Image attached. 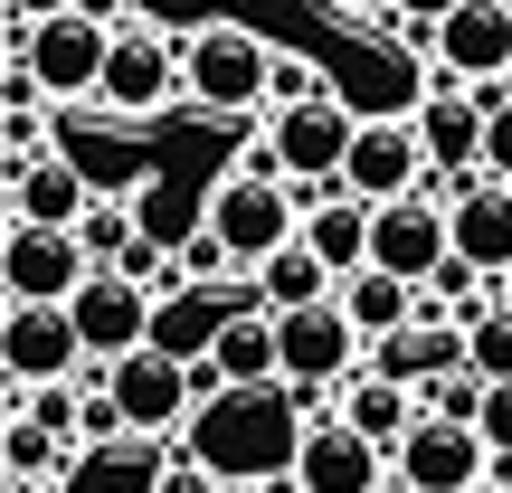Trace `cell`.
I'll return each instance as SVG.
<instances>
[{"mask_svg":"<svg viewBox=\"0 0 512 493\" xmlns=\"http://www.w3.org/2000/svg\"><path fill=\"white\" fill-rule=\"evenodd\" d=\"M105 57H114V29H95L86 10L38 19V29H19V19H10V67H29V86L48 95V105H95Z\"/></svg>","mask_w":512,"mask_h":493,"instance_id":"3957f363","label":"cell"},{"mask_svg":"<svg viewBox=\"0 0 512 493\" xmlns=\"http://www.w3.org/2000/svg\"><path fill=\"white\" fill-rule=\"evenodd\" d=\"M342 190H351L361 209H399V200H418V190H427V143H418V124H361Z\"/></svg>","mask_w":512,"mask_h":493,"instance_id":"9a60e30c","label":"cell"},{"mask_svg":"<svg viewBox=\"0 0 512 493\" xmlns=\"http://www.w3.org/2000/svg\"><path fill=\"white\" fill-rule=\"evenodd\" d=\"M95 200H105V190H95L86 162H67V152H48V162L10 171V219H19V228H57V238H76Z\"/></svg>","mask_w":512,"mask_h":493,"instance_id":"e0dca14e","label":"cell"},{"mask_svg":"<svg viewBox=\"0 0 512 493\" xmlns=\"http://www.w3.org/2000/svg\"><path fill=\"white\" fill-rule=\"evenodd\" d=\"M95 285V256H86V238H57V228H0V294L10 304H57L67 313L76 294Z\"/></svg>","mask_w":512,"mask_h":493,"instance_id":"52a82bcc","label":"cell"},{"mask_svg":"<svg viewBox=\"0 0 512 493\" xmlns=\"http://www.w3.org/2000/svg\"><path fill=\"white\" fill-rule=\"evenodd\" d=\"M152 493H228V475L209 456H152Z\"/></svg>","mask_w":512,"mask_h":493,"instance_id":"f1b7e54d","label":"cell"},{"mask_svg":"<svg viewBox=\"0 0 512 493\" xmlns=\"http://www.w3.org/2000/svg\"><path fill=\"white\" fill-rule=\"evenodd\" d=\"M484 181H503V190H512V105L484 124Z\"/></svg>","mask_w":512,"mask_h":493,"instance_id":"1f68e13d","label":"cell"},{"mask_svg":"<svg viewBox=\"0 0 512 493\" xmlns=\"http://www.w3.org/2000/svg\"><path fill=\"white\" fill-rule=\"evenodd\" d=\"M76 332H86V361L95 370H114V361H133V351L152 342V294L133 285V275H114V266H95V285L76 294Z\"/></svg>","mask_w":512,"mask_h":493,"instance_id":"5bb4252c","label":"cell"},{"mask_svg":"<svg viewBox=\"0 0 512 493\" xmlns=\"http://www.w3.org/2000/svg\"><path fill=\"white\" fill-rule=\"evenodd\" d=\"M76 370H95L76 313H57V304H10L0 313V380H10V408L38 399V389H76Z\"/></svg>","mask_w":512,"mask_h":493,"instance_id":"8992f818","label":"cell"},{"mask_svg":"<svg viewBox=\"0 0 512 493\" xmlns=\"http://www.w3.org/2000/svg\"><path fill=\"white\" fill-rule=\"evenodd\" d=\"M228 493H294V475H285V484H228Z\"/></svg>","mask_w":512,"mask_h":493,"instance_id":"d590c367","label":"cell"},{"mask_svg":"<svg viewBox=\"0 0 512 493\" xmlns=\"http://www.w3.org/2000/svg\"><path fill=\"white\" fill-rule=\"evenodd\" d=\"M484 493H512V475H494V484H484Z\"/></svg>","mask_w":512,"mask_h":493,"instance_id":"74e56055","label":"cell"},{"mask_svg":"<svg viewBox=\"0 0 512 493\" xmlns=\"http://www.w3.org/2000/svg\"><path fill=\"white\" fill-rule=\"evenodd\" d=\"M181 275H190V285H228V275H238V256H228L219 238H181Z\"/></svg>","mask_w":512,"mask_h":493,"instance_id":"f546056e","label":"cell"},{"mask_svg":"<svg viewBox=\"0 0 512 493\" xmlns=\"http://www.w3.org/2000/svg\"><path fill=\"white\" fill-rule=\"evenodd\" d=\"M351 143H361V114H351L342 95H323V105L266 114V143H256L238 171H275V181H342V171H351Z\"/></svg>","mask_w":512,"mask_h":493,"instance_id":"5b68a950","label":"cell"},{"mask_svg":"<svg viewBox=\"0 0 512 493\" xmlns=\"http://www.w3.org/2000/svg\"><path fill=\"white\" fill-rule=\"evenodd\" d=\"M171 105H190V76H181V48L162 29H114V57H105V86H95V114L105 124H162Z\"/></svg>","mask_w":512,"mask_h":493,"instance_id":"277c9868","label":"cell"},{"mask_svg":"<svg viewBox=\"0 0 512 493\" xmlns=\"http://www.w3.org/2000/svg\"><path fill=\"white\" fill-rule=\"evenodd\" d=\"M76 238H86L95 266H124V256L143 247V228H133V200H114V190H105V200L86 209V228H76Z\"/></svg>","mask_w":512,"mask_h":493,"instance_id":"4316f807","label":"cell"},{"mask_svg":"<svg viewBox=\"0 0 512 493\" xmlns=\"http://www.w3.org/2000/svg\"><path fill=\"white\" fill-rule=\"evenodd\" d=\"M446 238H456V256L475 275H512V190L503 181H465L456 190V209H446Z\"/></svg>","mask_w":512,"mask_h":493,"instance_id":"d6986e66","label":"cell"},{"mask_svg":"<svg viewBox=\"0 0 512 493\" xmlns=\"http://www.w3.org/2000/svg\"><path fill=\"white\" fill-rule=\"evenodd\" d=\"M332 418H342L351 437H370L380 456H399L408 427H418L427 408H418V389H399V380H380V370H361L351 389H332Z\"/></svg>","mask_w":512,"mask_h":493,"instance_id":"ffe728a7","label":"cell"},{"mask_svg":"<svg viewBox=\"0 0 512 493\" xmlns=\"http://www.w3.org/2000/svg\"><path fill=\"white\" fill-rule=\"evenodd\" d=\"M181 76H190V105L200 114H266L275 48L256 29H238V19H209V29L181 48Z\"/></svg>","mask_w":512,"mask_h":493,"instance_id":"7a4b0ae2","label":"cell"},{"mask_svg":"<svg viewBox=\"0 0 512 493\" xmlns=\"http://www.w3.org/2000/svg\"><path fill=\"white\" fill-rule=\"evenodd\" d=\"M332 294H342V275H332L304 238L256 266V304H266V313H313V304H332Z\"/></svg>","mask_w":512,"mask_h":493,"instance_id":"603a6c76","label":"cell"},{"mask_svg":"<svg viewBox=\"0 0 512 493\" xmlns=\"http://www.w3.org/2000/svg\"><path fill=\"white\" fill-rule=\"evenodd\" d=\"M484 399H494V380H475V370L418 389V408H427V418H446V427H484Z\"/></svg>","mask_w":512,"mask_h":493,"instance_id":"83f0119b","label":"cell"},{"mask_svg":"<svg viewBox=\"0 0 512 493\" xmlns=\"http://www.w3.org/2000/svg\"><path fill=\"white\" fill-rule=\"evenodd\" d=\"M200 238H219L238 256V275H256L266 256H285L304 238V190L275 181V171H219L200 200Z\"/></svg>","mask_w":512,"mask_h":493,"instance_id":"6da1fadb","label":"cell"},{"mask_svg":"<svg viewBox=\"0 0 512 493\" xmlns=\"http://www.w3.org/2000/svg\"><path fill=\"white\" fill-rule=\"evenodd\" d=\"M465 370H475V380H512V304H484L475 323H465Z\"/></svg>","mask_w":512,"mask_h":493,"instance_id":"d4e9b609","label":"cell"},{"mask_svg":"<svg viewBox=\"0 0 512 493\" xmlns=\"http://www.w3.org/2000/svg\"><path fill=\"white\" fill-rule=\"evenodd\" d=\"M484 446H494V475H512V380L494 389V399H484V427H475Z\"/></svg>","mask_w":512,"mask_h":493,"instance_id":"4dcf8cb0","label":"cell"},{"mask_svg":"<svg viewBox=\"0 0 512 493\" xmlns=\"http://www.w3.org/2000/svg\"><path fill=\"white\" fill-rule=\"evenodd\" d=\"M370 370H380V380H399V389H437V380H456V370H465V323L418 313L408 332H389V342L370 351Z\"/></svg>","mask_w":512,"mask_h":493,"instance_id":"ac0fdd59","label":"cell"},{"mask_svg":"<svg viewBox=\"0 0 512 493\" xmlns=\"http://www.w3.org/2000/svg\"><path fill=\"white\" fill-rule=\"evenodd\" d=\"M238 294L228 285H171V294H152V351L162 361H181V370H209L219 361V332L238 323Z\"/></svg>","mask_w":512,"mask_h":493,"instance_id":"4fadbf2b","label":"cell"},{"mask_svg":"<svg viewBox=\"0 0 512 493\" xmlns=\"http://www.w3.org/2000/svg\"><path fill=\"white\" fill-rule=\"evenodd\" d=\"M323 95H342V86H332V67H323V57H304V48H275V95H266V114L323 105Z\"/></svg>","mask_w":512,"mask_h":493,"instance_id":"484cf974","label":"cell"},{"mask_svg":"<svg viewBox=\"0 0 512 493\" xmlns=\"http://www.w3.org/2000/svg\"><path fill=\"white\" fill-rule=\"evenodd\" d=\"M503 304H512V275H503Z\"/></svg>","mask_w":512,"mask_h":493,"instance_id":"ab89813d","label":"cell"},{"mask_svg":"<svg viewBox=\"0 0 512 493\" xmlns=\"http://www.w3.org/2000/svg\"><path fill=\"white\" fill-rule=\"evenodd\" d=\"M285 475H294V493H380L389 484V456L370 437H351V427L323 408V418H304V446H294Z\"/></svg>","mask_w":512,"mask_h":493,"instance_id":"7c38bea8","label":"cell"},{"mask_svg":"<svg viewBox=\"0 0 512 493\" xmlns=\"http://www.w3.org/2000/svg\"><path fill=\"white\" fill-rule=\"evenodd\" d=\"M76 10V0H10V19H19V29H38V19H67Z\"/></svg>","mask_w":512,"mask_h":493,"instance_id":"836d02e7","label":"cell"},{"mask_svg":"<svg viewBox=\"0 0 512 493\" xmlns=\"http://www.w3.org/2000/svg\"><path fill=\"white\" fill-rule=\"evenodd\" d=\"M10 493H57V484H10Z\"/></svg>","mask_w":512,"mask_h":493,"instance_id":"8d00e7d4","label":"cell"},{"mask_svg":"<svg viewBox=\"0 0 512 493\" xmlns=\"http://www.w3.org/2000/svg\"><path fill=\"white\" fill-rule=\"evenodd\" d=\"M342 313H351V323H361V342L380 351L389 332H408V323H418V313H427V285H399V275L361 266V275H351V285H342Z\"/></svg>","mask_w":512,"mask_h":493,"instance_id":"7402d4cb","label":"cell"},{"mask_svg":"<svg viewBox=\"0 0 512 493\" xmlns=\"http://www.w3.org/2000/svg\"><path fill=\"white\" fill-rule=\"evenodd\" d=\"M105 399L124 408V437H171V427L200 408V370H181V361H162V351H133V361H114L105 370Z\"/></svg>","mask_w":512,"mask_h":493,"instance_id":"ba28073f","label":"cell"},{"mask_svg":"<svg viewBox=\"0 0 512 493\" xmlns=\"http://www.w3.org/2000/svg\"><path fill=\"white\" fill-rule=\"evenodd\" d=\"M209 370H219V380L238 389V399L275 389V380H285V332H275V313H266V304H247L238 323L219 332V361H209Z\"/></svg>","mask_w":512,"mask_h":493,"instance_id":"44dd1931","label":"cell"},{"mask_svg":"<svg viewBox=\"0 0 512 493\" xmlns=\"http://www.w3.org/2000/svg\"><path fill=\"white\" fill-rule=\"evenodd\" d=\"M446 256H456V238H446V209L427 200V190L370 219V266H380V275H399V285H437V266H446Z\"/></svg>","mask_w":512,"mask_h":493,"instance_id":"2e32d148","label":"cell"},{"mask_svg":"<svg viewBox=\"0 0 512 493\" xmlns=\"http://www.w3.org/2000/svg\"><path fill=\"white\" fill-rule=\"evenodd\" d=\"M437 76H456L465 95L512 86V10L503 0H465L456 19H437Z\"/></svg>","mask_w":512,"mask_h":493,"instance_id":"30bf717a","label":"cell"},{"mask_svg":"<svg viewBox=\"0 0 512 493\" xmlns=\"http://www.w3.org/2000/svg\"><path fill=\"white\" fill-rule=\"evenodd\" d=\"M389 475H399L408 493H484V484H494V446H484L475 427L418 418V427H408V446L389 456Z\"/></svg>","mask_w":512,"mask_h":493,"instance_id":"9c48e42d","label":"cell"},{"mask_svg":"<svg viewBox=\"0 0 512 493\" xmlns=\"http://www.w3.org/2000/svg\"><path fill=\"white\" fill-rule=\"evenodd\" d=\"M76 10H86V19H95V29H133V19H124V10H133V0H76Z\"/></svg>","mask_w":512,"mask_h":493,"instance_id":"e575fe53","label":"cell"},{"mask_svg":"<svg viewBox=\"0 0 512 493\" xmlns=\"http://www.w3.org/2000/svg\"><path fill=\"white\" fill-rule=\"evenodd\" d=\"M0 475L10 484H67L76 475V446L57 427H38L29 408H10V437H0Z\"/></svg>","mask_w":512,"mask_h":493,"instance_id":"cb8c5ba5","label":"cell"},{"mask_svg":"<svg viewBox=\"0 0 512 493\" xmlns=\"http://www.w3.org/2000/svg\"><path fill=\"white\" fill-rule=\"evenodd\" d=\"M408 124H418L427 171H437V181H484V124H494V114H484L475 95L456 86V76H437V67H427V105L408 114Z\"/></svg>","mask_w":512,"mask_h":493,"instance_id":"8fae6325","label":"cell"},{"mask_svg":"<svg viewBox=\"0 0 512 493\" xmlns=\"http://www.w3.org/2000/svg\"><path fill=\"white\" fill-rule=\"evenodd\" d=\"M380 493H408V484H399V475H389V484H380Z\"/></svg>","mask_w":512,"mask_h":493,"instance_id":"f35d334b","label":"cell"},{"mask_svg":"<svg viewBox=\"0 0 512 493\" xmlns=\"http://www.w3.org/2000/svg\"><path fill=\"white\" fill-rule=\"evenodd\" d=\"M389 10H399V19H418V29H437V19H456L465 0H389Z\"/></svg>","mask_w":512,"mask_h":493,"instance_id":"d6a6232c","label":"cell"}]
</instances>
